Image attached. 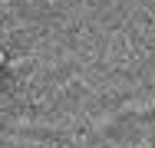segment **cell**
<instances>
[{
	"label": "cell",
	"instance_id": "1",
	"mask_svg": "<svg viewBox=\"0 0 155 148\" xmlns=\"http://www.w3.org/2000/svg\"><path fill=\"white\" fill-rule=\"evenodd\" d=\"M0 66H3V50H0Z\"/></svg>",
	"mask_w": 155,
	"mask_h": 148
}]
</instances>
